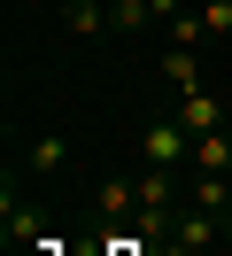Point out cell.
Wrapping results in <instances>:
<instances>
[{"instance_id": "6da1fadb", "label": "cell", "mask_w": 232, "mask_h": 256, "mask_svg": "<svg viewBox=\"0 0 232 256\" xmlns=\"http://www.w3.org/2000/svg\"><path fill=\"white\" fill-rule=\"evenodd\" d=\"M139 156H147V171H186L194 163V132H186V116H155V124H139Z\"/></svg>"}, {"instance_id": "277c9868", "label": "cell", "mask_w": 232, "mask_h": 256, "mask_svg": "<svg viewBox=\"0 0 232 256\" xmlns=\"http://www.w3.org/2000/svg\"><path fill=\"white\" fill-rule=\"evenodd\" d=\"M155 70H163L170 94H194V86H201V47H163V62H155Z\"/></svg>"}, {"instance_id": "7a4b0ae2", "label": "cell", "mask_w": 232, "mask_h": 256, "mask_svg": "<svg viewBox=\"0 0 232 256\" xmlns=\"http://www.w3.org/2000/svg\"><path fill=\"white\" fill-rule=\"evenodd\" d=\"M170 109L186 116V132H225V94H209V86H194V94H170Z\"/></svg>"}, {"instance_id": "ba28073f", "label": "cell", "mask_w": 232, "mask_h": 256, "mask_svg": "<svg viewBox=\"0 0 232 256\" xmlns=\"http://www.w3.org/2000/svg\"><path fill=\"white\" fill-rule=\"evenodd\" d=\"M225 124H232V94H225Z\"/></svg>"}, {"instance_id": "52a82bcc", "label": "cell", "mask_w": 232, "mask_h": 256, "mask_svg": "<svg viewBox=\"0 0 232 256\" xmlns=\"http://www.w3.org/2000/svg\"><path fill=\"white\" fill-rule=\"evenodd\" d=\"M23 256H62V240H31V248Z\"/></svg>"}, {"instance_id": "8992f818", "label": "cell", "mask_w": 232, "mask_h": 256, "mask_svg": "<svg viewBox=\"0 0 232 256\" xmlns=\"http://www.w3.org/2000/svg\"><path fill=\"white\" fill-rule=\"evenodd\" d=\"M108 24L116 32H155V8L147 0H108Z\"/></svg>"}, {"instance_id": "3957f363", "label": "cell", "mask_w": 232, "mask_h": 256, "mask_svg": "<svg viewBox=\"0 0 232 256\" xmlns=\"http://www.w3.org/2000/svg\"><path fill=\"white\" fill-rule=\"evenodd\" d=\"M62 32H70V39H101V32H116V24H108V0H62Z\"/></svg>"}, {"instance_id": "5b68a950", "label": "cell", "mask_w": 232, "mask_h": 256, "mask_svg": "<svg viewBox=\"0 0 232 256\" xmlns=\"http://www.w3.org/2000/svg\"><path fill=\"white\" fill-rule=\"evenodd\" d=\"M62 163H70V140H62V132H39V140H31V171L62 178Z\"/></svg>"}]
</instances>
